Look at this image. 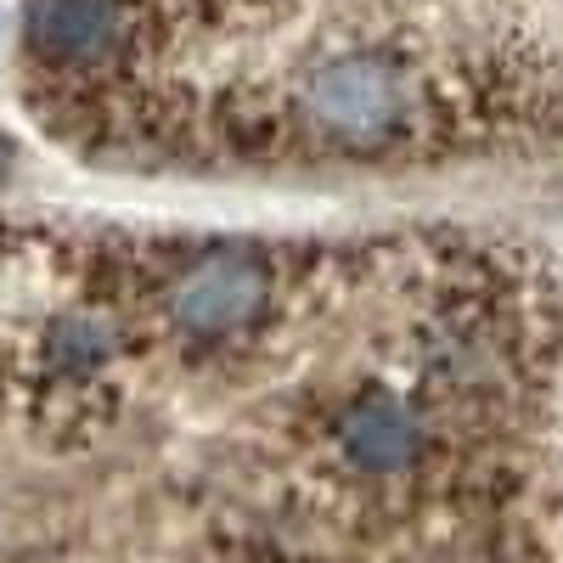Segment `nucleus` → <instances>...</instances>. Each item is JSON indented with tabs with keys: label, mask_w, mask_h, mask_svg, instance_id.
I'll return each mask as SVG.
<instances>
[{
	"label": "nucleus",
	"mask_w": 563,
	"mask_h": 563,
	"mask_svg": "<svg viewBox=\"0 0 563 563\" xmlns=\"http://www.w3.org/2000/svg\"><path fill=\"white\" fill-rule=\"evenodd\" d=\"M327 445L355 485L389 496L406 479H429L445 440H440V411L422 395L366 384L327 406Z\"/></svg>",
	"instance_id": "f03ea898"
},
{
	"label": "nucleus",
	"mask_w": 563,
	"mask_h": 563,
	"mask_svg": "<svg viewBox=\"0 0 563 563\" xmlns=\"http://www.w3.org/2000/svg\"><path fill=\"white\" fill-rule=\"evenodd\" d=\"M271 299H276V271L265 254L254 249H209L192 265H180L164 310L175 339L209 355V350H238L249 344L260 327L271 321Z\"/></svg>",
	"instance_id": "7ed1b4c3"
},
{
	"label": "nucleus",
	"mask_w": 563,
	"mask_h": 563,
	"mask_svg": "<svg viewBox=\"0 0 563 563\" xmlns=\"http://www.w3.org/2000/svg\"><path fill=\"white\" fill-rule=\"evenodd\" d=\"M299 119L339 153H384L417 124V85L384 45L327 52L294 85Z\"/></svg>",
	"instance_id": "f257e3e1"
},
{
	"label": "nucleus",
	"mask_w": 563,
	"mask_h": 563,
	"mask_svg": "<svg viewBox=\"0 0 563 563\" xmlns=\"http://www.w3.org/2000/svg\"><path fill=\"white\" fill-rule=\"evenodd\" d=\"M124 23H130L124 0H29L34 52L63 74L102 68L124 45Z\"/></svg>",
	"instance_id": "20e7f679"
}]
</instances>
